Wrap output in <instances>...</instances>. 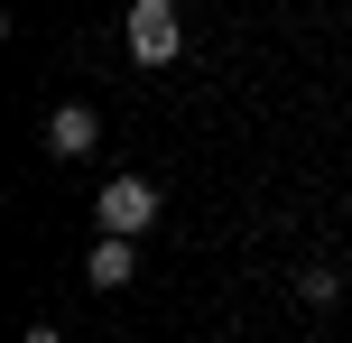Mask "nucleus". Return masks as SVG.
Instances as JSON below:
<instances>
[{
	"label": "nucleus",
	"mask_w": 352,
	"mask_h": 343,
	"mask_svg": "<svg viewBox=\"0 0 352 343\" xmlns=\"http://www.w3.org/2000/svg\"><path fill=\"white\" fill-rule=\"evenodd\" d=\"M297 297H306V307H334V297H343V278L316 260V269H297Z\"/></svg>",
	"instance_id": "obj_5"
},
{
	"label": "nucleus",
	"mask_w": 352,
	"mask_h": 343,
	"mask_svg": "<svg viewBox=\"0 0 352 343\" xmlns=\"http://www.w3.org/2000/svg\"><path fill=\"white\" fill-rule=\"evenodd\" d=\"M93 214H102V232H130V241H140L148 223H158V186H148V177H111L102 195H93Z\"/></svg>",
	"instance_id": "obj_1"
},
{
	"label": "nucleus",
	"mask_w": 352,
	"mask_h": 343,
	"mask_svg": "<svg viewBox=\"0 0 352 343\" xmlns=\"http://www.w3.org/2000/svg\"><path fill=\"white\" fill-rule=\"evenodd\" d=\"M19 343H56V334H47V325H28V334H19Z\"/></svg>",
	"instance_id": "obj_6"
},
{
	"label": "nucleus",
	"mask_w": 352,
	"mask_h": 343,
	"mask_svg": "<svg viewBox=\"0 0 352 343\" xmlns=\"http://www.w3.org/2000/svg\"><path fill=\"white\" fill-rule=\"evenodd\" d=\"M130 269H140L130 232H102V241H93V260H84V278H93V288H130Z\"/></svg>",
	"instance_id": "obj_4"
},
{
	"label": "nucleus",
	"mask_w": 352,
	"mask_h": 343,
	"mask_svg": "<svg viewBox=\"0 0 352 343\" xmlns=\"http://www.w3.org/2000/svg\"><path fill=\"white\" fill-rule=\"evenodd\" d=\"M130 56H140V65H167L176 47H186V28H176V0H130Z\"/></svg>",
	"instance_id": "obj_2"
},
{
	"label": "nucleus",
	"mask_w": 352,
	"mask_h": 343,
	"mask_svg": "<svg viewBox=\"0 0 352 343\" xmlns=\"http://www.w3.org/2000/svg\"><path fill=\"white\" fill-rule=\"evenodd\" d=\"M47 148H56V158H93V148H102L93 102H56V111H47Z\"/></svg>",
	"instance_id": "obj_3"
}]
</instances>
